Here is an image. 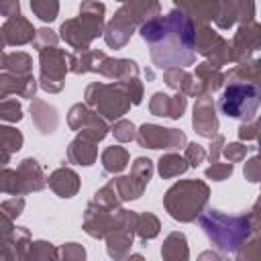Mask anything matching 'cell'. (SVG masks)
I'll return each instance as SVG.
<instances>
[{
    "mask_svg": "<svg viewBox=\"0 0 261 261\" xmlns=\"http://www.w3.org/2000/svg\"><path fill=\"white\" fill-rule=\"evenodd\" d=\"M141 39L147 43L153 63L163 67H186L196 59V31L181 10L155 16L141 27Z\"/></svg>",
    "mask_w": 261,
    "mask_h": 261,
    "instance_id": "obj_1",
    "label": "cell"
},
{
    "mask_svg": "<svg viewBox=\"0 0 261 261\" xmlns=\"http://www.w3.org/2000/svg\"><path fill=\"white\" fill-rule=\"evenodd\" d=\"M259 106V88L251 82H234L224 88L220 100H218V110L237 120H249L255 116Z\"/></svg>",
    "mask_w": 261,
    "mask_h": 261,
    "instance_id": "obj_2",
    "label": "cell"
}]
</instances>
